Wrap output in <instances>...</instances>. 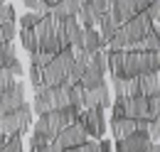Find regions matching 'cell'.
Returning <instances> with one entry per match:
<instances>
[{
	"label": "cell",
	"instance_id": "obj_1",
	"mask_svg": "<svg viewBox=\"0 0 160 152\" xmlns=\"http://www.w3.org/2000/svg\"><path fill=\"white\" fill-rule=\"evenodd\" d=\"M72 64H74V52H72V49H62V52L52 59L44 69H40L42 86H47V88H57V86H62L64 78H67V74H69V69H72Z\"/></svg>",
	"mask_w": 160,
	"mask_h": 152
},
{
	"label": "cell",
	"instance_id": "obj_2",
	"mask_svg": "<svg viewBox=\"0 0 160 152\" xmlns=\"http://www.w3.org/2000/svg\"><path fill=\"white\" fill-rule=\"evenodd\" d=\"M32 130V108L30 103L25 101L15 113H8V115H0V133L2 137H12V135H27Z\"/></svg>",
	"mask_w": 160,
	"mask_h": 152
},
{
	"label": "cell",
	"instance_id": "obj_3",
	"mask_svg": "<svg viewBox=\"0 0 160 152\" xmlns=\"http://www.w3.org/2000/svg\"><path fill=\"white\" fill-rule=\"evenodd\" d=\"M77 123H81L84 133L89 140H99L106 133V118H103V108H89L77 115Z\"/></svg>",
	"mask_w": 160,
	"mask_h": 152
},
{
	"label": "cell",
	"instance_id": "obj_4",
	"mask_svg": "<svg viewBox=\"0 0 160 152\" xmlns=\"http://www.w3.org/2000/svg\"><path fill=\"white\" fill-rule=\"evenodd\" d=\"M22 103H25V83L22 81H12V86L0 91V115L15 113Z\"/></svg>",
	"mask_w": 160,
	"mask_h": 152
},
{
	"label": "cell",
	"instance_id": "obj_5",
	"mask_svg": "<svg viewBox=\"0 0 160 152\" xmlns=\"http://www.w3.org/2000/svg\"><path fill=\"white\" fill-rule=\"evenodd\" d=\"M150 27H153V22L148 20V15H145V12H138L136 17H131L128 22L121 25V32L128 37L131 44H133V42H140V39L145 37V35L150 32Z\"/></svg>",
	"mask_w": 160,
	"mask_h": 152
},
{
	"label": "cell",
	"instance_id": "obj_6",
	"mask_svg": "<svg viewBox=\"0 0 160 152\" xmlns=\"http://www.w3.org/2000/svg\"><path fill=\"white\" fill-rule=\"evenodd\" d=\"M89 108H103V111L111 108V86L106 81L84 91V111H89Z\"/></svg>",
	"mask_w": 160,
	"mask_h": 152
},
{
	"label": "cell",
	"instance_id": "obj_7",
	"mask_svg": "<svg viewBox=\"0 0 160 152\" xmlns=\"http://www.w3.org/2000/svg\"><path fill=\"white\" fill-rule=\"evenodd\" d=\"M86 140H89V137H86V133H84L81 123H77V120H74V125H69L67 130H62V133L54 137V142L59 145L62 150H74V147L84 145Z\"/></svg>",
	"mask_w": 160,
	"mask_h": 152
},
{
	"label": "cell",
	"instance_id": "obj_8",
	"mask_svg": "<svg viewBox=\"0 0 160 152\" xmlns=\"http://www.w3.org/2000/svg\"><path fill=\"white\" fill-rule=\"evenodd\" d=\"M32 113L44 115L49 111H54V88H47V86H40L35 88V98H32Z\"/></svg>",
	"mask_w": 160,
	"mask_h": 152
},
{
	"label": "cell",
	"instance_id": "obj_9",
	"mask_svg": "<svg viewBox=\"0 0 160 152\" xmlns=\"http://www.w3.org/2000/svg\"><path fill=\"white\" fill-rule=\"evenodd\" d=\"M123 115H126V118H131V120L148 118V98H143V96L123 98Z\"/></svg>",
	"mask_w": 160,
	"mask_h": 152
},
{
	"label": "cell",
	"instance_id": "obj_10",
	"mask_svg": "<svg viewBox=\"0 0 160 152\" xmlns=\"http://www.w3.org/2000/svg\"><path fill=\"white\" fill-rule=\"evenodd\" d=\"M111 15H113V20H116L118 25L128 22L131 17L138 15L136 2H133V0H113V2H111Z\"/></svg>",
	"mask_w": 160,
	"mask_h": 152
},
{
	"label": "cell",
	"instance_id": "obj_11",
	"mask_svg": "<svg viewBox=\"0 0 160 152\" xmlns=\"http://www.w3.org/2000/svg\"><path fill=\"white\" fill-rule=\"evenodd\" d=\"M138 93L143 98H150V96L160 93V71H150V74L138 76Z\"/></svg>",
	"mask_w": 160,
	"mask_h": 152
},
{
	"label": "cell",
	"instance_id": "obj_12",
	"mask_svg": "<svg viewBox=\"0 0 160 152\" xmlns=\"http://www.w3.org/2000/svg\"><path fill=\"white\" fill-rule=\"evenodd\" d=\"M79 7H81L79 0H59L57 5H52V7H49V15H52L54 20L77 17V15H79Z\"/></svg>",
	"mask_w": 160,
	"mask_h": 152
},
{
	"label": "cell",
	"instance_id": "obj_13",
	"mask_svg": "<svg viewBox=\"0 0 160 152\" xmlns=\"http://www.w3.org/2000/svg\"><path fill=\"white\" fill-rule=\"evenodd\" d=\"M118 145L126 152H145L150 147V140H148V133H138V130H136V133L128 135L126 140H121Z\"/></svg>",
	"mask_w": 160,
	"mask_h": 152
},
{
	"label": "cell",
	"instance_id": "obj_14",
	"mask_svg": "<svg viewBox=\"0 0 160 152\" xmlns=\"http://www.w3.org/2000/svg\"><path fill=\"white\" fill-rule=\"evenodd\" d=\"M103 81H106V74H101L99 69L89 61V66L84 69V74H81V78H79V86L84 88V91H89V88L99 86V83H103Z\"/></svg>",
	"mask_w": 160,
	"mask_h": 152
},
{
	"label": "cell",
	"instance_id": "obj_15",
	"mask_svg": "<svg viewBox=\"0 0 160 152\" xmlns=\"http://www.w3.org/2000/svg\"><path fill=\"white\" fill-rule=\"evenodd\" d=\"M101 47H106V44H103V39L99 37L96 30H84L81 32V52H86L91 57L94 52H99Z\"/></svg>",
	"mask_w": 160,
	"mask_h": 152
},
{
	"label": "cell",
	"instance_id": "obj_16",
	"mask_svg": "<svg viewBox=\"0 0 160 152\" xmlns=\"http://www.w3.org/2000/svg\"><path fill=\"white\" fill-rule=\"evenodd\" d=\"M138 69H140V76L150 74V71H160V52H140Z\"/></svg>",
	"mask_w": 160,
	"mask_h": 152
},
{
	"label": "cell",
	"instance_id": "obj_17",
	"mask_svg": "<svg viewBox=\"0 0 160 152\" xmlns=\"http://www.w3.org/2000/svg\"><path fill=\"white\" fill-rule=\"evenodd\" d=\"M111 130H113L116 142H121V140H126L131 133H136V120H131V118H118V120H111Z\"/></svg>",
	"mask_w": 160,
	"mask_h": 152
},
{
	"label": "cell",
	"instance_id": "obj_18",
	"mask_svg": "<svg viewBox=\"0 0 160 152\" xmlns=\"http://www.w3.org/2000/svg\"><path fill=\"white\" fill-rule=\"evenodd\" d=\"M143 44V52H160V39H158V25L150 27V32L140 39Z\"/></svg>",
	"mask_w": 160,
	"mask_h": 152
},
{
	"label": "cell",
	"instance_id": "obj_19",
	"mask_svg": "<svg viewBox=\"0 0 160 152\" xmlns=\"http://www.w3.org/2000/svg\"><path fill=\"white\" fill-rule=\"evenodd\" d=\"M64 108H69V86L67 83L54 88V111H64Z\"/></svg>",
	"mask_w": 160,
	"mask_h": 152
},
{
	"label": "cell",
	"instance_id": "obj_20",
	"mask_svg": "<svg viewBox=\"0 0 160 152\" xmlns=\"http://www.w3.org/2000/svg\"><path fill=\"white\" fill-rule=\"evenodd\" d=\"M69 106L74 108V111H84V88H81L79 83H74V86H69Z\"/></svg>",
	"mask_w": 160,
	"mask_h": 152
},
{
	"label": "cell",
	"instance_id": "obj_21",
	"mask_svg": "<svg viewBox=\"0 0 160 152\" xmlns=\"http://www.w3.org/2000/svg\"><path fill=\"white\" fill-rule=\"evenodd\" d=\"M52 59H54L52 54H47V52H40V49H37V52H32V54H30V66L44 69V66H47V64H49Z\"/></svg>",
	"mask_w": 160,
	"mask_h": 152
},
{
	"label": "cell",
	"instance_id": "obj_22",
	"mask_svg": "<svg viewBox=\"0 0 160 152\" xmlns=\"http://www.w3.org/2000/svg\"><path fill=\"white\" fill-rule=\"evenodd\" d=\"M27 12H37V15H49V5L44 0H22Z\"/></svg>",
	"mask_w": 160,
	"mask_h": 152
},
{
	"label": "cell",
	"instance_id": "obj_23",
	"mask_svg": "<svg viewBox=\"0 0 160 152\" xmlns=\"http://www.w3.org/2000/svg\"><path fill=\"white\" fill-rule=\"evenodd\" d=\"M20 39H22V47L27 49V54L37 52V39L32 35V30H20Z\"/></svg>",
	"mask_w": 160,
	"mask_h": 152
},
{
	"label": "cell",
	"instance_id": "obj_24",
	"mask_svg": "<svg viewBox=\"0 0 160 152\" xmlns=\"http://www.w3.org/2000/svg\"><path fill=\"white\" fill-rule=\"evenodd\" d=\"M15 20H18V15H15V7L12 5H0V25H15Z\"/></svg>",
	"mask_w": 160,
	"mask_h": 152
},
{
	"label": "cell",
	"instance_id": "obj_25",
	"mask_svg": "<svg viewBox=\"0 0 160 152\" xmlns=\"http://www.w3.org/2000/svg\"><path fill=\"white\" fill-rule=\"evenodd\" d=\"M121 64H123V52H108V71H111V76H118Z\"/></svg>",
	"mask_w": 160,
	"mask_h": 152
},
{
	"label": "cell",
	"instance_id": "obj_26",
	"mask_svg": "<svg viewBox=\"0 0 160 152\" xmlns=\"http://www.w3.org/2000/svg\"><path fill=\"white\" fill-rule=\"evenodd\" d=\"M22 147H25L22 145V137L20 135H12V137L5 140V145L0 147V152H22Z\"/></svg>",
	"mask_w": 160,
	"mask_h": 152
},
{
	"label": "cell",
	"instance_id": "obj_27",
	"mask_svg": "<svg viewBox=\"0 0 160 152\" xmlns=\"http://www.w3.org/2000/svg\"><path fill=\"white\" fill-rule=\"evenodd\" d=\"M2 69H8L12 76H22V74H25V66L20 64V59H18V57L5 59V61H2Z\"/></svg>",
	"mask_w": 160,
	"mask_h": 152
},
{
	"label": "cell",
	"instance_id": "obj_28",
	"mask_svg": "<svg viewBox=\"0 0 160 152\" xmlns=\"http://www.w3.org/2000/svg\"><path fill=\"white\" fill-rule=\"evenodd\" d=\"M40 17L42 15H37V12H25V15L20 17V27L22 30H32V27L40 22Z\"/></svg>",
	"mask_w": 160,
	"mask_h": 152
},
{
	"label": "cell",
	"instance_id": "obj_29",
	"mask_svg": "<svg viewBox=\"0 0 160 152\" xmlns=\"http://www.w3.org/2000/svg\"><path fill=\"white\" fill-rule=\"evenodd\" d=\"M15 25H0V44H10L15 37Z\"/></svg>",
	"mask_w": 160,
	"mask_h": 152
},
{
	"label": "cell",
	"instance_id": "obj_30",
	"mask_svg": "<svg viewBox=\"0 0 160 152\" xmlns=\"http://www.w3.org/2000/svg\"><path fill=\"white\" fill-rule=\"evenodd\" d=\"M47 142H52V140H47V137L40 135V133H32V137H30V150H40V147H44Z\"/></svg>",
	"mask_w": 160,
	"mask_h": 152
},
{
	"label": "cell",
	"instance_id": "obj_31",
	"mask_svg": "<svg viewBox=\"0 0 160 152\" xmlns=\"http://www.w3.org/2000/svg\"><path fill=\"white\" fill-rule=\"evenodd\" d=\"M111 86H113L116 96H123V98H126V78H118V76H111Z\"/></svg>",
	"mask_w": 160,
	"mask_h": 152
},
{
	"label": "cell",
	"instance_id": "obj_32",
	"mask_svg": "<svg viewBox=\"0 0 160 152\" xmlns=\"http://www.w3.org/2000/svg\"><path fill=\"white\" fill-rule=\"evenodd\" d=\"M145 15H148V20H150L153 25H158V17H160V0H155V2L145 10Z\"/></svg>",
	"mask_w": 160,
	"mask_h": 152
},
{
	"label": "cell",
	"instance_id": "obj_33",
	"mask_svg": "<svg viewBox=\"0 0 160 152\" xmlns=\"http://www.w3.org/2000/svg\"><path fill=\"white\" fill-rule=\"evenodd\" d=\"M138 93V78H126V98H133Z\"/></svg>",
	"mask_w": 160,
	"mask_h": 152
},
{
	"label": "cell",
	"instance_id": "obj_34",
	"mask_svg": "<svg viewBox=\"0 0 160 152\" xmlns=\"http://www.w3.org/2000/svg\"><path fill=\"white\" fill-rule=\"evenodd\" d=\"M30 86L32 88H40L42 86V74H40L37 66H30Z\"/></svg>",
	"mask_w": 160,
	"mask_h": 152
},
{
	"label": "cell",
	"instance_id": "obj_35",
	"mask_svg": "<svg viewBox=\"0 0 160 152\" xmlns=\"http://www.w3.org/2000/svg\"><path fill=\"white\" fill-rule=\"evenodd\" d=\"M77 152H99V140H86L84 145L77 147Z\"/></svg>",
	"mask_w": 160,
	"mask_h": 152
},
{
	"label": "cell",
	"instance_id": "obj_36",
	"mask_svg": "<svg viewBox=\"0 0 160 152\" xmlns=\"http://www.w3.org/2000/svg\"><path fill=\"white\" fill-rule=\"evenodd\" d=\"M133 2H136V10H138V12H145L155 0H133Z\"/></svg>",
	"mask_w": 160,
	"mask_h": 152
},
{
	"label": "cell",
	"instance_id": "obj_37",
	"mask_svg": "<svg viewBox=\"0 0 160 152\" xmlns=\"http://www.w3.org/2000/svg\"><path fill=\"white\" fill-rule=\"evenodd\" d=\"M99 152H113L111 150V142L108 140H99Z\"/></svg>",
	"mask_w": 160,
	"mask_h": 152
},
{
	"label": "cell",
	"instance_id": "obj_38",
	"mask_svg": "<svg viewBox=\"0 0 160 152\" xmlns=\"http://www.w3.org/2000/svg\"><path fill=\"white\" fill-rule=\"evenodd\" d=\"M44 2H47V5H49V7H52V5H57V2H59V0H44Z\"/></svg>",
	"mask_w": 160,
	"mask_h": 152
},
{
	"label": "cell",
	"instance_id": "obj_39",
	"mask_svg": "<svg viewBox=\"0 0 160 152\" xmlns=\"http://www.w3.org/2000/svg\"><path fill=\"white\" fill-rule=\"evenodd\" d=\"M79 2H81V5H89V2H91V0H79Z\"/></svg>",
	"mask_w": 160,
	"mask_h": 152
},
{
	"label": "cell",
	"instance_id": "obj_40",
	"mask_svg": "<svg viewBox=\"0 0 160 152\" xmlns=\"http://www.w3.org/2000/svg\"><path fill=\"white\" fill-rule=\"evenodd\" d=\"M0 66H2V52H0Z\"/></svg>",
	"mask_w": 160,
	"mask_h": 152
},
{
	"label": "cell",
	"instance_id": "obj_41",
	"mask_svg": "<svg viewBox=\"0 0 160 152\" xmlns=\"http://www.w3.org/2000/svg\"><path fill=\"white\" fill-rule=\"evenodd\" d=\"M0 5H5V0H0Z\"/></svg>",
	"mask_w": 160,
	"mask_h": 152
}]
</instances>
